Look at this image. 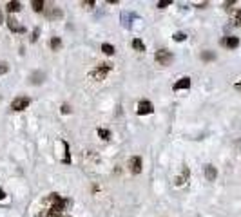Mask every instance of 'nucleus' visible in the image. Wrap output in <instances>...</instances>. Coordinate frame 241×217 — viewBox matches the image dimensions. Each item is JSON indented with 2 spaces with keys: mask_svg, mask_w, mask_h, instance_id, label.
Masks as SVG:
<instances>
[{
  "mask_svg": "<svg viewBox=\"0 0 241 217\" xmlns=\"http://www.w3.org/2000/svg\"><path fill=\"white\" fill-rule=\"evenodd\" d=\"M71 205V199H64L60 194H49L42 199V208L36 217H60Z\"/></svg>",
  "mask_w": 241,
  "mask_h": 217,
  "instance_id": "nucleus-1",
  "label": "nucleus"
},
{
  "mask_svg": "<svg viewBox=\"0 0 241 217\" xmlns=\"http://www.w3.org/2000/svg\"><path fill=\"white\" fill-rule=\"evenodd\" d=\"M112 69V65L111 63H102L100 67H96L93 72H91V78H94V80H98V81H102V80H105V76H107V72Z\"/></svg>",
  "mask_w": 241,
  "mask_h": 217,
  "instance_id": "nucleus-2",
  "label": "nucleus"
},
{
  "mask_svg": "<svg viewBox=\"0 0 241 217\" xmlns=\"http://www.w3.org/2000/svg\"><path fill=\"white\" fill-rule=\"evenodd\" d=\"M29 103H31V100H29L27 96H16V98L11 101V109L16 110V112H20V110H25V109L29 107Z\"/></svg>",
  "mask_w": 241,
  "mask_h": 217,
  "instance_id": "nucleus-3",
  "label": "nucleus"
},
{
  "mask_svg": "<svg viewBox=\"0 0 241 217\" xmlns=\"http://www.w3.org/2000/svg\"><path fill=\"white\" fill-rule=\"evenodd\" d=\"M154 58H156V62H158L160 65H169V63L172 62L174 56H172L171 51H167V49H160V51H156Z\"/></svg>",
  "mask_w": 241,
  "mask_h": 217,
  "instance_id": "nucleus-4",
  "label": "nucleus"
},
{
  "mask_svg": "<svg viewBox=\"0 0 241 217\" xmlns=\"http://www.w3.org/2000/svg\"><path fill=\"white\" fill-rule=\"evenodd\" d=\"M154 112V107L149 100H142L138 103V109H136V114L138 116H147V114H152Z\"/></svg>",
  "mask_w": 241,
  "mask_h": 217,
  "instance_id": "nucleus-5",
  "label": "nucleus"
},
{
  "mask_svg": "<svg viewBox=\"0 0 241 217\" xmlns=\"http://www.w3.org/2000/svg\"><path fill=\"white\" fill-rule=\"evenodd\" d=\"M5 22H7L9 31H13V33H25V27H24V25H20V24H18V20H16L13 14H11Z\"/></svg>",
  "mask_w": 241,
  "mask_h": 217,
  "instance_id": "nucleus-6",
  "label": "nucleus"
},
{
  "mask_svg": "<svg viewBox=\"0 0 241 217\" xmlns=\"http://www.w3.org/2000/svg\"><path fill=\"white\" fill-rule=\"evenodd\" d=\"M129 168H131V172H132L134 176L142 174V158H140V156L131 158V159H129Z\"/></svg>",
  "mask_w": 241,
  "mask_h": 217,
  "instance_id": "nucleus-7",
  "label": "nucleus"
},
{
  "mask_svg": "<svg viewBox=\"0 0 241 217\" xmlns=\"http://www.w3.org/2000/svg\"><path fill=\"white\" fill-rule=\"evenodd\" d=\"M221 43H223L225 47H229V49H236V47L239 45V38H236V36H225V38L221 40Z\"/></svg>",
  "mask_w": 241,
  "mask_h": 217,
  "instance_id": "nucleus-8",
  "label": "nucleus"
},
{
  "mask_svg": "<svg viewBox=\"0 0 241 217\" xmlns=\"http://www.w3.org/2000/svg\"><path fill=\"white\" fill-rule=\"evenodd\" d=\"M189 87H191V78L189 76H183L174 83V91H181V89H189Z\"/></svg>",
  "mask_w": 241,
  "mask_h": 217,
  "instance_id": "nucleus-9",
  "label": "nucleus"
},
{
  "mask_svg": "<svg viewBox=\"0 0 241 217\" xmlns=\"http://www.w3.org/2000/svg\"><path fill=\"white\" fill-rule=\"evenodd\" d=\"M205 177H207V181H216V177H218V170H216V167L207 165V167H205Z\"/></svg>",
  "mask_w": 241,
  "mask_h": 217,
  "instance_id": "nucleus-10",
  "label": "nucleus"
},
{
  "mask_svg": "<svg viewBox=\"0 0 241 217\" xmlns=\"http://www.w3.org/2000/svg\"><path fill=\"white\" fill-rule=\"evenodd\" d=\"M45 16H47L49 20L60 18V16H62V9H60V7H49V9H45Z\"/></svg>",
  "mask_w": 241,
  "mask_h": 217,
  "instance_id": "nucleus-11",
  "label": "nucleus"
},
{
  "mask_svg": "<svg viewBox=\"0 0 241 217\" xmlns=\"http://www.w3.org/2000/svg\"><path fill=\"white\" fill-rule=\"evenodd\" d=\"M44 78H45V74H44V72H40V71H36V72H33V74H31V78H29V80H31V83H33V85H40V83L44 81Z\"/></svg>",
  "mask_w": 241,
  "mask_h": 217,
  "instance_id": "nucleus-12",
  "label": "nucleus"
},
{
  "mask_svg": "<svg viewBox=\"0 0 241 217\" xmlns=\"http://www.w3.org/2000/svg\"><path fill=\"white\" fill-rule=\"evenodd\" d=\"M5 9H7L9 13H18V11L22 9V4H20V2H16V0H11V2H7Z\"/></svg>",
  "mask_w": 241,
  "mask_h": 217,
  "instance_id": "nucleus-13",
  "label": "nucleus"
},
{
  "mask_svg": "<svg viewBox=\"0 0 241 217\" xmlns=\"http://www.w3.org/2000/svg\"><path fill=\"white\" fill-rule=\"evenodd\" d=\"M31 7H33V11H36V13H42V11H45V2H44V0H33V2H31Z\"/></svg>",
  "mask_w": 241,
  "mask_h": 217,
  "instance_id": "nucleus-14",
  "label": "nucleus"
},
{
  "mask_svg": "<svg viewBox=\"0 0 241 217\" xmlns=\"http://www.w3.org/2000/svg\"><path fill=\"white\" fill-rule=\"evenodd\" d=\"M132 49H136L138 53H143V51H145V43H143L140 38H134V40H132Z\"/></svg>",
  "mask_w": 241,
  "mask_h": 217,
  "instance_id": "nucleus-15",
  "label": "nucleus"
},
{
  "mask_svg": "<svg viewBox=\"0 0 241 217\" xmlns=\"http://www.w3.org/2000/svg\"><path fill=\"white\" fill-rule=\"evenodd\" d=\"M102 51H103V54H107V56H112V54L116 53L114 45H111V43H102Z\"/></svg>",
  "mask_w": 241,
  "mask_h": 217,
  "instance_id": "nucleus-16",
  "label": "nucleus"
},
{
  "mask_svg": "<svg viewBox=\"0 0 241 217\" xmlns=\"http://www.w3.org/2000/svg\"><path fill=\"white\" fill-rule=\"evenodd\" d=\"M49 45H51V49H53V51H58V49L62 47V40H60L58 36H53V38H51V42H49Z\"/></svg>",
  "mask_w": 241,
  "mask_h": 217,
  "instance_id": "nucleus-17",
  "label": "nucleus"
},
{
  "mask_svg": "<svg viewBox=\"0 0 241 217\" xmlns=\"http://www.w3.org/2000/svg\"><path fill=\"white\" fill-rule=\"evenodd\" d=\"M189 176H191V172H189V168L185 167V168H183V174L176 179V185H178V187H180V185H183V183H185V179H189Z\"/></svg>",
  "mask_w": 241,
  "mask_h": 217,
  "instance_id": "nucleus-18",
  "label": "nucleus"
},
{
  "mask_svg": "<svg viewBox=\"0 0 241 217\" xmlns=\"http://www.w3.org/2000/svg\"><path fill=\"white\" fill-rule=\"evenodd\" d=\"M201 60H205V62L216 60V54H214L212 51H203V53H201Z\"/></svg>",
  "mask_w": 241,
  "mask_h": 217,
  "instance_id": "nucleus-19",
  "label": "nucleus"
},
{
  "mask_svg": "<svg viewBox=\"0 0 241 217\" xmlns=\"http://www.w3.org/2000/svg\"><path fill=\"white\" fill-rule=\"evenodd\" d=\"M96 132H98V136H100L102 139H109V138H111V132H109L107 129H98Z\"/></svg>",
  "mask_w": 241,
  "mask_h": 217,
  "instance_id": "nucleus-20",
  "label": "nucleus"
},
{
  "mask_svg": "<svg viewBox=\"0 0 241 217\" xmlns=\"http://www.w3.org/2000/svg\"><path fill=\"white\" fill-rule=\"evenodd\" d=\"M232 25H241V9L236 11V14H234V18H232Z\"/></svg>",
  "mask_w": 241,
  "mask_h": 217,
  "instance_id": "nucleus-21",
  "label": "nucleus"
},
{
  "mask_svg": "<svg viewBox=\"0 0 241 217\" xmlns=\"http://www.w3.org/2000/svg\"><path fill=\"white\" fill-rule=\"evenodd\" d=\"M172 38H174L176 42H183V40L187 38V34H185V33H176V34H174Z\"/></svg>",
  "mask_w": 241,
  "mask_h": 217,
  "instance_id": "nucleus-22",
  "label": "nucleus"
},
{
  "mask_svg": "<svg viewBox=\"0 0 241 217\" xmlns=\"http://www.w3.org/2000/svg\"><path fill=\"white\" fill-rule=\"evenodd\" d=\"M94 4H96L94 0H83V2H82V5H83V7H87V9H91V7H94Z\"/></svg>",
  "mask_w": 241,
  "mask_h": 217,
  "instance_id": "nucleus-23",
  "label": "nucleus"
},
{
  "mask_svg": "<svg viewBox=\"0 0 241 217\" xmlns=\"http://www.w3.org/2000/svg\"><path fill=\"white\" fill-rule=\"evenodd\" d=\"M172 2L171 0H163V2H158V9H165L167 5H171Z\"/></svg>",
  "mask_w": 241,
  "mask_h": 217,
  "instance_id": "nucleus-24",
  "label": "nucleus"
},
{
  "mask_svg": "<svg viewBox=\"0 0 241 217\" xmlns=\"http://www.w3.org/2000/svg\"><path fill=\"white\" fill-rule=\"evenodd\" d=\"M38 34H40V27H34L33 36H31V42H36V40H38Z\"/></svg>",
  "mask_w": 241,
  "mask_h": 217,
  "instance_id": "nucleus-25",
  "label": "nucleus"
},
{
  "mask_svg": "<svg viewBox=\"0 0 241 217\" xmlns=\"http://www.w3.org/2000/svg\"><path fill=\"white\" fill-rule=\"evenodd\" d=\"M71 110H73V109H71L67 103H64V105H62V114H71Z\"/></svg>",
  "mask_w": 241,
  "mask_h": 217,
  "instance_id": "nucleus-26",
  "label": "nucleus"
},
{
  "mask_svg": "<svg viewBox=\"0 0 241 217\" xmlns=\"http://www.w3.org/2000/svg\"><path fill=\"white\" fill-rule=\"evenodd\" d=\"M7 71H9V65H7V63H0V76L5 74Z\"/></svg>",
  "mask_w": 241,
  "mask_h": 217,
  "instance_id": "nucleus-27",
  "label": "nucleus"
},
{
  "mask_svg": "<svg viewBox=\"0 0 241 217\" xmlns=\"http://www.w3.org/2000/svg\"><path fill=\"white\" fill-rule=\"evenodd\" d=\"M236 4V0H229V2H225V7H230V5H234Z\"/></svg>",
  "mask_w": 241,
  "mask_h": 217,
  "instance_id": "nucleus-28",
  "label": "nucleus"
},
{
  "mask_svg": "<svg viewBox=\"0 0 241 217\" xmlns=\"http://www.w3.org/2000/svg\"><path fill=\"white\" fill-rule=\"evenodd\" d=\"M4 197H5V192H4V190H2V188H0V201H2V199H4Z\"/></svg>",
  "mask_w": 241,
  "mask_h": 217,
  "instance_id": "nucleus-29",
  "label": "nucleus"
},
{
  "mask_svg": "<svg viewBox=\"0 0 241 217\" xmlns=\"http://www.w3.org/2000/svg\"><path fill=\"white\" fill-rule=\"evenodd\" d=\"M234 87H236V89H238V91H241V81H238V83H236V85H234Z\"/></svg>",
  "mask_w": 241,
  "mask_h": 217,
  "instance_id": "nucleus-30",
  "label": "nucleus"
},
{
  "mask_svg": "<svg viewBox=\"0 0 241 217\" xmlns=\"http://www.w3.org/2000/svg\"><path fill=\"white\" fill-rule=\"evenodd\" d=\"M4 20V14H2V9H0V22Z\"/></svg>",
  "mask_w": 241,
  "mask_h": 217,
  "instance_id": "nucleus-31",
  "label": "nucleus"
}]
</instances>
